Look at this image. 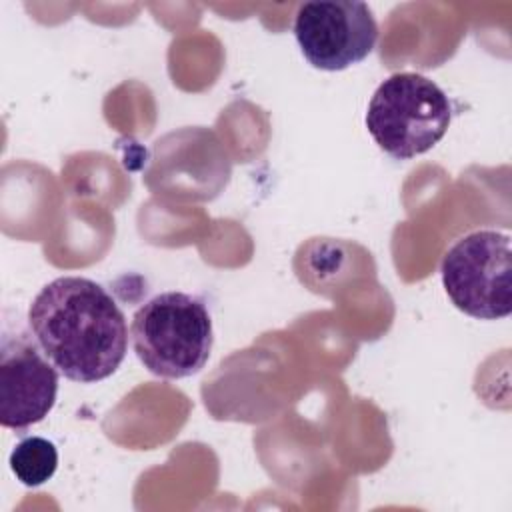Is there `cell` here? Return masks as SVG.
<instances>
[{
	"instance_id": "52a82bcc",
	"label": "cell",
	"mask_w": 512,
	"mask_h": 512,
	"mask_svg": "<svg viewBox=\"0 0 512 512\" xmlns=\"http://www.w3.org/2000/svg\"><path fill=\"white\" fill-rule=\"evenodd\" d=\"M10 470L24 486H40L50 480L58 468L56 446L42 436H28L10 452Z\"/></svg>"
},
{
	"instance_id": "277c9868",
	"label": "cell",
	"mask_w": 512,
	"mask_h": 512,
	"mask_svg": "<svg viewBox=\"0 0 512 512\" xmlns=\"http://www.w3.org/2000/svg\"><path fill=\"white\" fill-rule=\"evenodd\" d=\"M442 284L452 304L478 320L506 318L512 310L510 234L476 230L456 240L442 258Z\"/></svg>"
},
{
	"instance_id": "5b68a950",
	"label": "cell",
	"mask_w": 512,
	"mask_h": 512,
	"mask_svg": "<svg viewBox=\"0 0 512 512\" xmlns=\"http://www.w3.org/2000/svg\"><path fill=\"white\" fill-rule=\"evenodd\" d=\"M294 36L314 68L338 72L362 62L374 50L378 24L364 2H304L296 12Z\"/></svg>"
},
{
	"instance_id": "8992f818",
	"label": "cell",
	"mask_w": 512,
	"mask_h": 512,
	"mask_svg": "<svg viewBox=\"0 0 512 512\" xmlns=\"http://www.w3.org/2000/svg\"><path fill=\"white\" fill-rule=\"evenodd\" d=\"M58 368L22 336H4L0 348V424L26 430L54 408Z\"/></svg>"
},
{
	"instance_id": "6da1fadb",
	"label": "cell",
	"mask_w": 512,
	"mask_h": 512,
	"mask_svg": "<svg viewBox=\"0 0 512 512\" xmlns=\"http://www.w3.org/2000/svg\"><path fill=\"white\" fill-rule=\"evenodd\" d=\"M28 324L44 356L74 382L112 376L128 350L124 312L104 286L84 276L48 282L28 308Z\"/></svg>"
},
{
	"instance_id": "7a4b0ae2",
	"label": "cell",
	"mask_w": 512,
	"mask_h": 512,
	"mask_svg": "<svg viewBox=\"0 0 512 512\" xmlns=\"http://www.w3.org/2000/svg\"><path fill=\"white\" fill-rule=\"evenodd\" d=\"M130 338L138 360L154 376L178 380L196 374L212 350V318L202 298L160 292L132 316Z\"/></svg>"
},
{
	"instance_id": "3957f363",
	"label": "cell",
	"mask_w": 512,
	"mask_h": 512,
	"mask_svg": "<svg viewBox=\"0 0 512 512\" xmlns=\"http://www.w3.org/2000/svg\"><path fill=\"white\" fill-rule=\"evenodd\" d=\"M452 120L444 90L416 72L386 78L368 104L366 128L374 142L396 160H410L436 146Z\"/></svg>"
}]
</instances>
